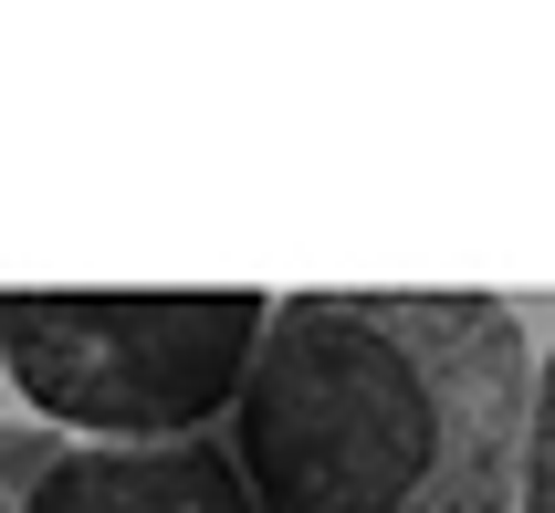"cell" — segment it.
I'll return each mask as SVG.
<instances>
[{
    "instance_id": "4",
    "label": "cell",
    "mask_w": 555,
    "mask_h": 513,
    "mask_svg": "<svg viewBox=\"0 0 555 513\" xmlns=\"http://www.w3.org/2000/svg\"><path fill=\"white\" fill-rule=\"evenodd\" d=\"M525 513H555V357L545 377H534V420H525V492H514Z\"/></svg>"
},
{
    "instance_id": "1",
    "label": "cell",
    "mask_w": 555,
    "mask_h": 513,
    "mask_svg": "<svg viewBox=\"0 0 555 513\" xmlns=\"http://www.w3.org/2000/svg\"><path fill=\"white\" fill-rule=\"evenodd\" d=\"M534 346L503 294H283L231 388L251 513H514Z\"/></svg>"
},
{
    "instance_id": "3",
    "label": "cell",
    "mask_w": 555,
    "mask_h": 513,
    "mask_svg": "<svg viewBox=\"0 0 555 513\" xmlns=\"http://www.w3.org/2000/svg\"><path fill=\"white\" fill-rule=\"evenodd\" d=\"M0 513H251V492L220 440L0 429Z\"/></svg>"
},
{
    "instance_id": "2",
    "label": "cell",
    "mask_w": 555,
    "mask_h": 513,
    "mask_svg": "<svg viewBox=\"0 0 555 513\" xmlns=\"http://www.w3.org/2000/svg\"><path fill=\"white\" fill-rule=\"evenodd\" d=\"M273 294H22L0 283V367L63 440H210L231 420Z\"/></svg>"
}]
</instances>
